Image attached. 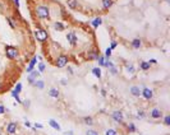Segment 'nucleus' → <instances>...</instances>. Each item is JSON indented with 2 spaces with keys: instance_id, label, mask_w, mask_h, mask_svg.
I'll list each match as a JSON object with an SVG mask.
<instances>
[{
  "instance_id": "12",
  "label": "nucleus",
  "mask_w": 170,
  "mask_h": 135,
  "mask_svg": "<svg viewBox=\"0 0 170 135\" xmlns=\"http://www.w3.org/2000/svg\"><path fill=\"white\" fill-rule=\"evenodd\" d=\"M48 94L50 96L51 98H54V99H58L60 97V92H59V89L58 88H55V87H51L50 89L48 91Z\"/></svg>"
},
{
  "instance_id": "39",
  "label": "nucleus",
  "mask_w": 170,
  "mask_h": 135,
  "mask_svg": "<svg viewBox=\"0 0 170 135\" xmlns=\"http://www.w3.org/2000/svg\"><path fill=\"white\" fill-rule=\"evenodd\" d=\"M117 47H118V42L113 40V41H111V44H110V49H111V50H115Z\"/></svg>"
},
{
  "instance_id": "26",
  "label": "nucleus",
  "mask_w": 170,
  "mask_h": 135,
  "mask_svg": "<svg viewBox=\"0 0 170 135\" xmlns=\"http://www.w3.org/2000/svg\"><path fill=\"white\" fill-rule=\"evenodd\" d=\"M82 121H83V124L87 125V126H92V125H94V119H92L91 116H84L82 119Z\"/></svg>"
},
{
  "instance_id": "38",
  "label": "nucleus",
  "mask_w": 170,
  "mask_h": 135,
  "mask_svg": "<svg viewBox=\"0 0 170 135\" xmlns=\"http://www.w3.org/2000/svg\"><path fill=\"white\" fill-rule=\"evenodd\" d=\"M86 135H99V133L96 130H92V129H88L86 131Z\"/></svg>"
},
{
  "instance_id": "7",
  "label": "nucleus",
  "mask_w": 170,
  "mask_h": 135,
  "mask_svg": "<svg viewBox=\"0 0 170 135\" xmlns=\"http://www.w3.org/2000/svg\"><path fill=\"white\" fill-rule=\"evenodd\" d=\"M141 96L146 99V101H151L153 98V91L150 87H143L141 89Z\"/></svg>"
},
{
  "instance_id": "32",
  "label": "nucleus",
  "mask_w": 170,
  "mask_h": 135,
  "mask_svg": "<svg viewBox=\"0 0 170 135\" xmlns=\"http://www.w3.org/2000/svg\"><path fill=\"white\" fill-rule=\"evenodd\" d=\"M22 88H23L22 83H17V84H15V86H14V88H13V89H12V91L19 94V93H21V92H22Z\"/></svg>"
},
{
  "instance_id": "13",
  "label": "nucleus",
  "mask_w": 170,
  "mask_h": 135,
  "mask_svg": "<svg viewBox=\"0 0 170 135\" xmlns=\"http://www.w3.org/2000/svg\"><path fill=\"white\" fill-rule=\"evenodd\" d=\"M130 46H132V49H134V50H140L142 47L141 38H133L132 42H130Z\"/></svg>"
},
{
  "instance_id": "5",
  "label": "nucleus",
  "mask_w": 170,
  "mask_h": 135,
  "mask_svg": "<svg viewBox=\"0 0 170 135\" xmlns=\"http://www.w3.org/2000/svg\"><path fill=\"white\" fill-rule=\"evenodd\" d=\"M65 38H67L68 44L73 46V47H76L77 44H78V36H77V33L74 32V31H71V32L67 33V36H65Z\"/></svg>"
},
{
  "instance_id": "27",
  "label": "nucleus",
  "mask_w": 170,
  "mask_h": 135,
  "mask_svg": "<svg viewBox=\"0 0 170 135\" xmlns=\"http://www.w3.org/2000/svg\"><path fill=\"white\" fill-rule=\"evenodd\" d=\"M127 130H128V133H137V126L133 124V122H129L128 125H127Z\"/></svg>"
},
{
  "instance_id": "6",
  "label": "nucleus",
  "mask_w": 170,
  "mask_h": 135,
  "mask_svg": "<svg viewBox=\"0 0 170 135\" xmlns=\"http://www.w3.org/2000/svg\"><path fill=\"white\" fill-rule=\"evenodd\" d=\"M111 119L117 122V124H123L124 122V114L120 110H115L113 114H111Z\"/></svg>"
},
{
  "instance_id": "18",
  "label": "nucleus",
  "mask_w": 170,
  "mask_h": 135,
  "mask_svg": "<svg viewBox=\"0 0 170 135\" xmlns=\"http://www.w3.org/2000/svg\"><path fill=\"white\" fill-rule=\"evenodd\" d=\"M125 70H127V73H129L130 75L136 74V68H134V65L132 63H127L125 64Z\"/></svg>"
},
{
  "instance_id": "42",
  "label": "nucleus",
  "mask_w": 170,
  "mask_h": 135,
  "mask_svg": "<svg viewBox=\"0 0 170 135\" xmlns=\"http://www.w3.org/2000/svg\"><path fill=\"white\" fill-rule=\"evenodd\" d=\"M60 84H61V86H67V84H68V80H67V79H61V80H60Z\"/></svg>"
},
{
  "instance_id": "43",
  "label": "nucleus",
  "mask_w": 170,
  "mask_h": 135,
  "mask_svg": "<svg viewBox=\"0 0 170 135\" xmlns=\"http://www.w3.org/2000/svg\"><path fill=\"white\" fill-rule=\"evenodd\" d=\"M100 92H101V96H102V97H105V96H106V91L104 89V88H101V91H100Z\"/></svg>"
},
{
  "instance_id": "17",
  "label": "nucleus",
  "mask_w": 170,
  "mask_h": 135,
  "mask_svg": "<svg viewBox=\"0 0 170 135\" xmlns=\"http://www.w3.org/2000/svg\"><path fill=\"white\" fill-rule=\"evenodd\" d=\"M99 56H100V54H99L97 51H90V52L87 54V60H90V61L97 60Z\"/></svg>"
},
{
  "instance_id": "16",
  "label": "nucleus",
  "mask_w": 170,
  "mask_h": 135,
  "mask_svg": "<svg viewBox=\"0 0 170 135\" xmlns=\"http://www.w3.org/2000/svg\"><path fill=\"white\" fill-rule=\"evenodd\" d=\"M67 6L69 8V9H77V8L79 6L78 4V0H67Z\"/></svg>"
},
{
  "instance_id": "35",
  "label": "nucleus",
  "mask_w": 170,
  "mask_h": 135,
  "mask_svg": "<svg viewBox=\"0 0 170 135\" xmlns=\"http://www.w3.org/2000/svg\"><path fill=\"white\" fill-rule=\"evenodd\" d=\"M163 122H164V125H166V126L170 125V115H165V116H163Z\"/></svg>"
},
{
  "instance_id": "2",
  "label": "nucleus",
  "mask_w": 170,
  "mask_h": 135,
  "mask_svg": "<svg viewBox=\"0 0 170 135\" xmlns=\"http://www.w3.org/2000/svg\"><path fill=\"white\" fill-rule=\"evenodd\" d=\"M33 36L36 38V41L41 42V44H45V42L49 41V32L44 28H37L33 32Z\"/></svg>"
},
{
  "instance_id": "37",
  "label": "nucleus",
  "mask_w": 170,
  "mask_h": 135,
  "mask_svg": "<svg viewBox=\"0 0 170 135\" xmlns=\"http://www.w3.org/2000/svg\"><path fill=\"white\" fill-rule=\"evenodd\" d=\"M22 105L26 107V109H30V106H31V101L30 99H24V101H22Z\"/></svg>"
},
{
  "instance_id": "10",
  "label": "nucleus",
  "mask_w": 170,
  "mask_h": 135,
  "mask_svg": "<svg viewBox=\"0 0 170 135\" xmlns=\"http://www.w3.org/2000/svg\"><path fill=\"white\" fill-rule=\"evenodd\" d=\"M150 116H151V119H155V120H157V119H163L164 114H163V111H161L160 109L153 107V109L150 111Z\"/></svg>"
},
{
  "instance_id": "48",
  "label": "nucleus",
  "mask_w": 170,
  "mask_h": 135,
  "mask_svg": "<svg viewBox=\"0 0 170 135\" xmlns=\"http://www.w3.org/2000/svg\"><path fill=\"white\" fill-rule=\"evenodd\" d=\"M0 135H3V131H1V129H0Z\"/></svg>"
},
{
  "instance_id": "20",
  "label": "nucleus",
  "mask_w": 170,
  "mask_h": 135,
  "mask_svg": "<svg viewBox=\"0 0 170 135\" xmlns=\"http://www.w3.org/2000/svg\"><path fill=\"white\" fill-rule=\"evenodd\" d=\"M150 68H151V64H150L148 61H141L140 63V70L147 71V70H150Z\"/></svg>"
},
{
  "instance_id": "40",
  "label": "nucleus",
  "mask_w": 170,
  "mask_h": 135,
  "mask_svg": "<svg viewBox=\"0 0 170 135\" xmlns=\"http://www.w3.org/2000/svg\"><path fill=\"white\" fill-rule=\"evenodd\" d=\"M5 112H8V109H5V106L0 105V115H4Z\"/></svg>"
},
{
  "instance_id": "25",
  "label": "nucleus",
  "mask_w": 170,
  "mask_h": 135,
  "mask_svg": "<svg viewBox=\"0 0 170 135\" xmlns=\"http://www.w3.org/2000/svg\"><path fill=\"white\" fill-rule=\"evenodd\" d=\"M33 86H35V87H36V88H37V89H40V91H42V89H44V88H45V82H44V80H42V79H37V80H36V82H35V83H33Z\"/></svg>"
},
{
  "instance_id": "36",
  "label": "nucleus",
  "mask_w": 170,
  "mask_h": 135,
  "mask_svg": "<svg viewBox=\"0 0 170 135\" xmlns=\"http://www.w3.org/2000/svg\"><path fill=\"white\" fill-rule=\"evenodd\" d=\"M111 54H113V50H111L110 47H107V49L105 50V55H104V56H105L106 59H110V57H111Z\"/></svg>"
},
{
  "instance_id": "24",
  "label": "nucleus",
  "mask_w": 170,
  "mask_h": 135,
  "mask_svg": "<svg viewBox=\"0 0 170 135\" xmlns=\"http://www.w3.org/2000/svg\"><path fill=\"white\" fill-rule=\"evenodd\" d=\"M101 1H102V6L105 10H109L114 4V0H101Z\"/></svg>"
},
{
  "instance_id": "46",
  "label": "nucleus",
  "mask_w": 170,
  "mask_h": 135,
  "mask_svg": "<svg viewBox=\"0 0 170 135\" xmlns=\"http://www.w3.org/2000/svg\"><path fill=\"white\" fill-rule=\"evenodd\" d=\"M148 63H150V64H157V61H156L155 59H151V60L148 61Z\"/></svg>"
},
{
  "instance_id": "49",
  "label": "nucleus",
  "mask_w": 170,
  "mask_h": 135,
  "mask_svg": "<svg viewBox=\"0 0 170 135\" xmlns=\"http://www.w3.org/2000/svg\"><path fill=\"white\" fill-rule=\"evenodd\" d=\"M14 135H15V134H14Z\"/></svg>"
},
{
  "instance_id": "29",
  "label": "nucleus",
  "mask_w": 170,
  "mask_h": 135,
  "mask_svg": "<svg viewBox=\"0 0 170 135\" xmlns=\"http://www.w3.org/2000/svg\"><path fill=\"white\" fill-rule=\"evenodd\" d=\"M37 70L40 71L41 74H42V73H45V71H46V64L44 63V61H40V63L37 64Z\"/></svg>"
},
{
  "instance_id": "21",
  "label": "nucleus",
  "mask_w": 170,
  "mask_h": 135,
  "mask_svg": "<svg viewBox=\"0 0 170 135\" xmlns=\"http://www.w3.org/2000/svg\"><path fill=\"white\" fill-rule=\"evenodd\" d=\"M49 125L51 126V128H53L54 130H58V131H60V130H61V126H60V124H59V122H58V121L53 120V119H51V120H49Z\"/></svg>"
},
{
  "instance_id": "15",
  "label": "nucleus",
  "mask_w": 170,
  "mask_h": 135,
  "mask_svg": "<svg viewBox=\"0 0 170 135\" xmlns=\"http://www.w3.org/2000/svg\"><path fill=\"white\" fill-rule=\"evenodd\" d=\"M102 24V18L101 17H96L95 19H94V21H92L91 22V26H92V28H99V27L100 26H101Z\"/></svg>"
},
{
  "instance_id": "44",
  "label": "nucleus",
  "mask_w": 170,
  "mask_h": 135,
  "mask_svg": "<svg viewBox=\"0 0 170 135\" xmlns=\"http://www.w3.org/2000/svg\"><path fill=\"white\" fill-rule=\"evenodd\" d=\"M67 71H68V73H69V74H71V75H72V74H73V73H74V71H73V69H72V68H71V66H69V68H68V69H67Z\"/></svg>"
},
{
  "instance_id": "11",
  "label": "nucleus",
  "mask_w": 170,
  "mask_h": 135,
  "mask_svg": "<svg viewBox=\"0 0 170 135\" xmlns=\"http://www.w3.org/2000/svg\"><path fill=\"white\" fill-rule=\"evenodd\" d=\"M36 64H37V56H33L32 59L30 60V63H28V65H27V68H26V71L30 73L32 71V70H35V68H36Z\"/></svg>"
},
{
  "instance_id": "14",
  "label": "nucleus",
  "mask_w": 170,
  "mask_h": 135,
  "mask_svg": "<svg viewBox=\"0 0 170 135\" xmlns=\"http://www.w3.org/2000/svg\"><path fill=\"white\" fill-rule=\"evenodd\" d=\"M129 91H130V94L134 96V97H140L141 96V88L138 86H132Z\"/></svg>"
},
{
  "instance_id": "31",
  "label": "nucleus",
  "mask_w": 170,
  "mask_h": 135,
  "mask_svg": "<svg viewBox=\"0 0 170 135\" xmlns=\"http://www.w3.org/2000/svg\"><path fill=\"white\" fill-rule=\"evenodd\" d=\"M146 117V112H145V111L143 110H138V112H137V116H136V119H137V120H143V119Z\"/></svg>"
},
{
  "instance_id": "19",
  "label": "nucleus",
  "mask_w": 170,
  "mask_h": 135,
  "mask_svg": "<svg viewBox=\"0 0 170 135\" xmlns=\"http://www.w3.org/2000/svg\"><path fill=\"white\" fill-rule=\"evenodd\" d=\"M6 22H8V24H9V27L12 29H14L15 27H17V22H15V19L12 17V15H6Z\"/></svg>"
},
{
  "instance_id": "45",
  "label": "nucleus",
  "mask_w": 170,
  "mask_h": 135,
  "mask_svg": "<svg viewBox=\"0 0 170 135\" xmlns=\"http://www.w3.org/2000/svg\"><path fill=\"white\" fill-rule=\"evenodd\" d=\"M3 89H4V84H3L1 80H0V92H3Z\"/></svg>"
},
{
  "instance_id": "3",
  "label": "nucleus",
  "mask_w": 170,
  "mask_h": 135,
  "mask_svg": "<svg viewBox=\"0 0 170 135\" xmlns=\"http://www.w3.org/2000/svg\"><path fill=\"white\" fill-rule=\"evenodd\" d=\"M5 55L9 60H17L19 57V50L15 46H5Z\"/></svg>"
},
{
  "instance_id": "23",
  "label": "nucleus",
  "mask_w": 170,
  "mask_h": 135,
  "mask_svg": "<svg viewBox=\"0 0 170 135\" xmlns=\"http://www.w3.org/2000/svg\"><path fill=\"white\" fill-rule=\"evenodd\" d=\"M54 29L58 31V32H63V31L65 29L64 23H61V22H55V23H54Z\"/></svg>"
},
{
  "instance_id": "34",
  "label": "nucleus",
  "mask_w": 170,
  "mask_h": 135,
  "mask_svg": "<svg viewBox=\"0 0 170 135\" xmlns=\"http://www.w3.org/2000/svg\"><path fill=\"white\" fill-rule=\"evenodd\" d=\"M105 135H118V131H117L115 129L109 128V129H106V130H105Z\"/></svg>"
},
{
  "instance_id": "9",
  "label": "nucleus",
  "mask_w": 170,
  "mask_h": 135,
  "mask_svg": "<svg viewBox=\"0 0 170 135\" xmlns=\"http://www.w3.org/2000/svg\"><path fill=\"white\" fill-rule=\"evenodd\" d=\"M40 75H41V73L35 69V70H32V71H31L30 74H28V76H27V80H28V83L31 84V86H33V83L36 82L38 78H40Z\"/></svg>"
},
{
  "instance_id": "8",
  "label": "nucleus",
  "mask_w": 170,
  "mask_h": 135,
  "mask_svg": "<svg viewBox=\"0 0 170 135\" xmlns=\"http://www.w3.org/2000/svg\"><path fill=\"white\" fill-rule=\"evenodd\" d=\"M17 130H18V124H17V122H14V121L8 122L6 126H5V131H6V134H9V135H14L15 133H17Z\"/></svg>"
},
{
  "instance_id": "28",
  "label": "nucleus",
  "mask_w": 170,
  "mask_h": 135,
  "mask_svg": "<svg viewBox=\"0 0 170 135\" xmlns=\"http://www.w3.org/2000/svg\"><path fill=\"white\" fill-rule=\"evenodd\" d=\"M10 94H12V97L15 99V103H19V105H22V98H21V96H19L18 93H15V92H13V91L10 92Z\"/></svg>"
},
{
  "instance_id": "4",
  "label": "nucleus",
  "mask_w": 170,
  "mask_h": 135,
  "mask_svg": "<svg viewBox=\"0 0 170 135\" xmlns=\"http://www.w3.org/2000/svg\"><path fill=\"white\" fill-rule=\"evenodd\" d=\"M68 63H69V56L65 55V54H60V55H58L56 59H55V66L58 69L65 68L68 65Z\"/></svg>"
},
{
  "instance_id": "47",
  "label": "nucleus",
  "mask_w": 170,
  "mask_h": 135,
  "mask_svg": "<svg viewBox=\"0 0 170 135\" xmlns=\"http://www.w3.org/2000/svg\"><path fill=\"white\" fill-rule=\"evenodd\" d=\"M14 4H15V6H19V0H14Z\"/></svg>"
},
{
  "instance_id": "1",
  "label": "nucleus",
  "mask_w": 170,
  "mask_h": 135,
  "mask_svg": "<svg viewBox=\"0 0 170 135\" xmlns=\"http://www.w3.org/2000/svg\"><path fill=\"white\" fill-rule=\"evenodd\" d=\"M35 15H36L37 19H41V21H45V19L50 18V8L46 4H37L35 6Z\"/></svg>"
},
{
  "instance_id": "30",
  "label": "nucleus",
  "mask_w": 170,
  "mask_h": 135,
  "mask_svg": "<svg viewBox=\"0 0 170 135\" xmlns=\"http://www.w3.org/2000/svg\"><path fill=\"white\" fill-rule=\"evenodd\" d=\"M107 71H109V74H111V75H118L119 74V69L117 68V65L109 68V69H107Z\"/></svg>"
},
{
  "instance_id": "41",
  "label": "nucleus",
  "mask_w": 170,
  "mask_h": 135,
  "mask_svg": "<svg viewBox=\"0 0 170 135\" xmlns=\"http://www.w3.org/2000/svg\"><path fill=\"white\" fill-rule=\"evenodd\" d=\"M33 128L35 129H42V128H44V125L40 124V122H36V124H33Z\"/></svg>"
},
{
  "instance_id": "22",
  "label": "nucleus",
  "mask_w": 170,
  "mask_h": 135,
  "mask_svg": "<svg viewBox=\"0 0 170 135\" xmlns=\"http://www.w3.org/2000/svg\"><path fill=\"white\" fill-rule=\"evenodd\" d=\"M92 74H94L97 79H101V76H102V73H101V68H99V66H96V68H92Z\"/></svg>"
},
{
  "instance_id": "33",
  "label": "nucleus",
  "mask_w": 170,
  "mask_h": 135,
  "mask_svg": "<svg viewBox=\"0 0 170 135\" xmlns=\"http://www.w3.org/2000/svg\"><path fill=\"white\" fill-rule=\"evenodd\" d=\"M105 60H106L105 56H99V59L96 60V61L99 63V66L100 68H104V65H105Z\"/></svg>"
}]
</instances>
